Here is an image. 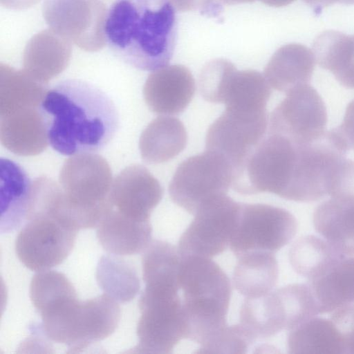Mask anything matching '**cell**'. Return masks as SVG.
<instances>
[{
    "label": "cell",
    "mask_w": 354,
    "mask_h": 354,
    "mask_svg": "<svg viewBox=\"0 0 354 354\" xmlns=\"http://www.w3.org/2000/svg\"><path fill=\"white\" fill-rule=\"evenodd\" d=\"M49 145L64 156L97 153L113 139L119 115L110 97L80 80L58 82L40 105Z\"/></svg>",
    "instance_id": "1"
},
{
    "label": "cell",
    "mask_w": 354,
    "mask_h": 354,
    "mask_svg": "<svg viewBox=\"0 0 354 354\" xmlns=\"http://www.w3.org/2000/svg\"><path fill=\"white\" fill-rule=\"evenodd\" d=\"M42 319L44 335L79 353L91 344L109 337L117 328L121 311L118 301L106 294L80 301L64 274L42 281L30 296Z\"/></svg>",
    "instance_id": "2"
},
{
    "label": "cell",
    "mask_w": 354,
    "mask_h": 354,
    "mask_svg": "<svg viewBox=\"0 0 354 354\" xmlns=\"http://www.w3.org/2000/svg\"><path fill=\"white\" fill-rule=\"evenodd\" d=\"M176 10L171 0H115L105 23L110 48L140 70L166 66L176 43Z\"/></svg>",
    "instance_id": "3"
},
{
    "label": "cell",
    "mask_w": 354,
    "mask_h": 354,
    "mask_svg": "<svg viewBox=\"0 0 354 354\" xmlns=\"http://www.w3.org/2000/svg\"><path fill=\"white\" fill-rule=\"evenodd\" d=\"M178 283L190 339L205 340L227 326L231 284L216 263L197 256L182 257Z\"/></svg>",
    "instance_id": "4"
},
{
    "label": "cell",
    "mask_w": 354,
    "mask_h": 354,
    "mask_svg": "<svg viewBox=\"0 0 354 354\" xmlns=\"http://www.w3.org/2000/svg\"><path fill=\"white\" fill-rule=\"evenodd\" d=\"M26 222L17 236L15 252L26 268L47 270L70 254L78 231L57 214L41 185L32 189Z\"/></svg>",
    "instance_id": "5"
},
{
    "label": "cell",
    "mask_w": 354,
    "mask_h": 354,
    "mask_svg": "<svg viewBox=\"0 0 354 354\" xmlns=\"http://www.w3.org/2000/svg\"><path fill=\"white\" fill-rule=\"evenodd\" d=\"M112 174L108 162L96 153L75 155L59 174L67 216L77 230L97 227L111 208Z\"/></svg>",
    "instance_id": "6"
},
{
    "label": "cell",
    "mask_w": 354,
    "mask_h": 354,
    "mask_svg": "<svg viewBox=\"0 0 354 354\" xmlns=\"http://www.w3.org/2000/svg\"><path fill=\"white\" fill-rule=\"evenodd\" d=\"M178 286L146 283L138 306V344L130 352L172 353L179 342L187 338V324Z\"/></svg>",
    "instance_id": "7"
},
{
    "label": "cell",
    "mask_w": 354,
    "mask_h": 354,
    "mask_svg": "<svg viewBox=\"0 0 354 354\" xmlns=\"http://www.w3.org/2000/svg\"><path fill=\"white\" fill-rule=\"evenodd\" d=\"M233 167L222 155L207 150L188 158L177 167L169 185L171 199L194 214L206 201L227 194Z\"/></svg>",
    "instance_id": "8"
},
{
    "label": "cell",
    "mask_w": 354,
    "mask_h": 354,
    "mask_svg": "<svg viewBox=\"0 0 354 354\" xmlns=\"http://www.w3.org/2000/svg\"><path fill=\"white\" fill-rule=\"evenodd\" d=\"M297 227L295 217L285 209L241 203L230 248L236 257L253 251L274 253L294 238Z\"/></svg>",
    "instance_id": "9"
},
{
    "label": "cell",
    "mask_w": 354,
    "mask_h": 354,
    "mask_svg": "<svg viewBox=\"0 0 354 354\" xmlns=\"http://www.w3.org/2000/svg\"><path fill=\"white\" fill-rule=\"evenodd\" d=\"M241 208L227 194L204 203L180 237L178 250L182 257L212 259L230 246Z\"/></svg>",
    "instance_id": "10"
},
{
    "label": "cell",
    "mask_w": 354,
    "mask_h": 354,
    "mask_svg": "<svg viewBox=\"0 0 354 354\" xmlns=\"http://www.w3.org/2000/svg\"><path fill=\"white\" fill-rule=\"evenodd\" d=\"M43 16L49 28L86 51L106 42L107 10L100 0H44Z\"/></svg>",
    "instance_id": "11"
},
{
    "label": "cell",
    "mask_w": 354,
    "mask_h": 354,
    "mask_svg": "<svg viewBox=\"0 0 354 354\" xmlns=\"http://www.w3.org/2000/svg\"><path fill=\"white\" fill-rule=\"evenodd\" d=\"M326 123L324 102L308 84L288 92L272 111L269 133L283 136L297 144L309 143L325 134Z\"/></svg>",
    "instance_id": "12"
},
{
    "label": "cell",
    "mask_w": 354,
    "mask_h": 354,
    "mask_svg": "<svg viewBox=\"0 0 354 354\" xmlns=\"http://www.w3.org/2000/svg\"><path fill=\"white\" fill-rule=\"evenodd\" d=\"M267 128L266 111L225 108L207 130L205 149L224 156L232 165L234 173L266 136Z\"/></svg>",
    "instance_id": "13"
},
{
    "label": "cell",
    "mask_w": 354,
    "mask_h": 354,
    "mask_svg": "<svg viewBox=\"0 0 354 354\" xmlns=\"http://www.w3.org/2000/svg\"><path fill=\"white\" fill-rule=\"evenodd\" d=\"M163 195L159 181L144 166H128L113 179L109 201L113 209L131 218L150 221Z\"/></svg>",
    "instance_id": "14"
},
{
    "label": "cell",
    "mask_w": 354,
    "mask_h": 354,
    "mask_svg": "<svg viewBox=\"0 0 354 354\" xmlns=\"http://www.w3.org/2000/svg\"><path fill=\"white\" fill-rule=\"evenodd\" d=\"M195 91V80L190 71L175 64L153 71L145 83L143 95L153 113L178 115L187 107Z\"/></svg>",
    "instance_id": "15"
},
{
    "label": "cell",
    "mask_w": 354,
    "mask_h": 354,
    "mask_svg": "<svg viewBox=\"0 0 354 354\" xmlns=\"http://www.w3.org/2000/svg\"><path fill=\"white\" fill-rule=\"evenodd\" d=\"M319 313L354 304V257L340 254L307 282Z\"/></svg>",
    "instance_id": "16"
},
{
    "label": "cell",
    "mask_w": 354,
    "mask_h": 354,
    "mask_svg": "<svg viewBox=\"0 0 354 354\" xmlns=\"http://www.w3.org/2000/svg\"><path fill=\"white\" fill-rule=\"evenodd\" d=\"M0 139L3 146L19 156L44 151L49 143L40 106L0 115Z\"/></svg>",
    "instance_id": "17"
},
{
    "label": "cell",
    "mask_w": 354,
    "mask_h": 354,
    "mask_svg": "<svg viewBox=\"0 0 354 354\" xmlns=\"http://www.w3.org/2000/svg\"><path fill=\"white\" fill-rule=\"evenodd\" d=\"M102 247L110 254L133 255L143 252L151 242L150 221L128 217L112 207L96 227Z\"/></svg>",
    "instance_id": "18"
},
{
    "label": "cell",
    "mask_w": 354,
    "mask_h": 354,
    "mask_svg": "<svg viewBox=\"0 0 354 354\" xmlns=\"http://www.w3.org/2000/svg\"><path fill=\"white\" fill-rule=\"evenodd\" d=\"M71 42L51 29L35 35L23 54L24 70L36 80L47 84L68 66Z\"/></svg>",
    "instance_id": "19"
},
{
    "label": "cell",
    "mask_w": 354,
    "mask_h": 354,
    "mask_svg": "<svg viewBox=\"0 0 354 354\" xmlns=\"http://www.w3.org/2000/svg\"><path fill=\"white\" fill-rule=\"evenodd\" d=\"M313 53L299 44L280 47L272 56L264 70L269 85L287 93L292 89L309 84L315 68Z\"/></svg>",
    "instance_id": "20"
},
{
    "label": "cell",
    "mask_w": 354,
    "mask_h": 354,
    "mask_svg": "<svg viewBox=\"0 0 354 354\" xmlns=\"http://www.w3.org/2000/svg\"><path fill=\"white\" fill-rule=\"evenodd\" d=\"M315 230L335 250L354 256V198H331L319 204L313 217Z\"/></svg>",
    "instance_id": "21"
},
{
    "label": "cell",
    "mask_w": 354,
    "mask_h": 354,
    "mask_svg": "<svg viewBox=\"0 0 354 354\" xmlns=\"http://www.w3.org/2000/svg\"><path fill=\"white\" fill-rule=\"evenodd\" d=\"M1 231L10 232L26 221L30 205L32 180L17 162L1 158Z\"/></svg>",
    "instance_id": "22"
},
{
    "label": "cell",
    "mask_w": 354,
    "mask_h": 354,
    "mask_svg": "<svg viewBox=\"0 0 354 354\" xmlns=\"http://www.w3.org/2000/svg\"><path fill=\"white\" fill-rule=\"evenodd\" d=\"M255 342L288 330V317L279 290L259 297L245 298L240 323Z\"/></svg>",
    "instance_id": "23"
},
{
    "label": "cell",
    "mask_w": 354,
    "mask_h": 354,
    "mask_svg": "<svg viewBox=\"0 0 354 354\" xmlns=\"http://www.w3.org/2000/svg\"><path fill=\"white\" fill-rule=\"evenodd\" d=\"M187 134L183 123L171 116H159L142 131L139 142L143 160L149 164L169 161L186 147Z\"/></svg>",
    "instance_id": "24"
},
{
    "label": "cell",
    "mask_w": 354,
    "mask_h": 354,
    "mask_svg": "<svg viewBox=\"0 0 354 354\" xmlns=\"http://www.w3.org/2000/svg\"><path fill=\"white\" fill-rule=\"evenodd\" d=\"M232 281L235 289L245 298L265 295L275 287L279 266L274 253L253 251L239 256Z\"/></svg>",
    "instance_id": "25"
},
{
    "label": "cell",
    "mask_w": 354,
    "mask_h": 354,
    "mask_svg": "<svg viewBox=\"0 0 354 354\" xmlns=\"http://www.w3.org/2000/svg\"><path fill=\"white\" fill-rule=\"evenodd\" d=\"M315 61L346 88H354V35L329 30L313 44Z\"/></svg>",
    "instance_id": "26"
},
{
    "label": "cell",
    "mask_w": 354,
    "mask_h": 354,
    "mask_svg": "<svg viewBox=\"0 0 354 354\" xmlns=\"http://www.w3.org/2000/svg\"><path fill=\"white\" fill-rule=\"evenodd\" d=\"M287 345L292 354H346L344 338L330 317H314L289 330Z\"/></svg>",
    "instance_id": "27"
},
{
    "label": "cell",
    "mask_w": 354,
    "mask_h": 354,
    "mask_svg": "<svg viewBox=\"0 0 354 354\" xmlns=\"http://www.w3.org/2000/svg\"><path fill=\"white\" fill-rule=\"evenodd\" d=\"M48 90L46 84L36 80L24 70L1 64L0 115L40 106Z\"/></svg>",
    "instance_id": "28"
},
{
    "label": "cell",
    "mask_w": 354,
    "mask_h": 354,
    "mask_svg": "<svg viewBox=\"0 0 354 354\" xmlns=\"http://www.w3.org/2000/svg\"><path fill=\"white\" fill-rule=\"evenodd\" d=\"M271 86L263 74L254 70L237 69L229 82L225 108L254 111H266Z\"/></svg>",
    "instance_id": "29"
},
{
    "label": "cell",
    "mask_w": 354,
    "mask_h": 354,
    "mask_svg": "<svg viewBox=\"0 0 354 354\" xmlns=\"http://www.w3.org/2000/svg\"><path fill=\"white\" fill-rule=\"evenodd\" d=\"M96 279L104 292L118 302L130 301L140 290L135 268L114 254L101 257L97 266Z\"/></svg>",
    "instance_id": "30"
},
{
    "label": "cell",
    "mask_w": 354,
    "mask_h": 354,
    "mask_svg": "<svg viewBox=\"0 0 354 354\" xmlns=\"http://www.w3.org/2000/svg\"><path fill=\"white\" fill-rule=\"evenodd\" d=\"M341 254L325 239L307 235L293 243L288 258L297 274L310 279Z\"/></svg>",
    "instance_id": "31"
},
{
    "label": "cell",
    "mask_w": 354,
    "mask_h": 354,
    "mask_svg": "<svg viewBox=\"0 0 354 354\" xmlns=\"http://www.w3.org/2000/svg\"><path fill=\"white\" fill-rule=\"evenodd\" d=\"M236 69L232 62L222 58L207 63L198 79L199 90L204 100L212 103H224L230 80Z\"/></svg>",
    "instance_id": "32"
},
{
    "label": "cell",
    "mask_w": 354,
    "mask_h": 354,
    "mask_svg": "<svg viewBox=\"0 0 354 354\" xmlns=\"http://www.w3.org/2000/svg\"><path fill=\"white\" fill-rule=\"evenodd\" d=\"M328 133L343 151L354 149V100L348 104L342 124Z\"/></svg>",
    "instance_id": "33"
},
{
    "label": "cell",
    "mask_w": 354,
    "mask_h": 354,
    "mask_svg": "<svg viewBox=\"0 0 354 354\" xmlns=\"http://www.w3.org/2000/svg\"><path fill=\"white\" fill-rule=\"evenodd\" d=\"M331 313L330 318L337 326L344 338L346 354L354 353V305H347Z\"/></svg>",
    "instance_id": "34"
},
{
    "label": "cell",
    "mask_w": 354,
    "mask_h": 354,
    "mask_svg": "<svg viewBox=\"0 0 354 354\" xmlns=\"http://www.w3.org/2000/svg\"><path fill=\"white\" fill-rule=\"evenodd\" d=\"M178 11L198 10L201 14L218 17L223 11V5L215 0H171Z\"/></svg>",
    "instance_id": "35"
},
{
    "label": "cell",
    "mask_w": 354,
    "mask_h": 354,
    "mask_svg": "<svg viewBox=\"0 0 354 354\" xmlns=\"http://www.w3.org/2000/svg\"><path fill=\"white\" fill-rule=\"evenodd\" d=\"M0 1L1 4L7 8L23 10L32 7L39 0H0Z\"/></svg>",
    "instance_id": "36"
},
{
    "label": "cell",
    "mask_w": 354,
    "mask_h": 354,
    "mask_svg": "<svg viewBox=\"0 0 354 354\" xmlns=\"http://www.w3.org/2000/svg\"><path fill=\"white\" fill-rule=\"evenodd\" d=\"M307 4L313 6L316 10H321L326 6L335 3H342L346 5L354 4V0H304Z\"/></svg>",
    "instance_id": "37"
},
{
    "label": "cell",
    "mask_w": 354,
    "mask_h": 354,
    "mask_svg": "<svg viewBox=\"0 0 354 354\" xmlns=\"http://www.w3.org/2000/svg\"><path fill=\"white\" fill-rule=\"evenodd\" d=\"M295 0H261L264 4L272 7H283L288 6Z\"/></svg>",
    "instance_id": "38"
},
{
    "label": "cell",
    "mask_w": 354,
    "mask_h": 354,
    "mask_svg": "<svg viewBox=\"0 0 354 354\" xmlns=\"http://www.w3.org/2000/svg\"><path fill=\"white\" fill-rule=\"evenodd\" d=\"M222 4L234 5L239 3H250L257 0H218ZM261 1V0H259Z\"/></svg>",
    "instance_id": "39"
}]
</instances>
